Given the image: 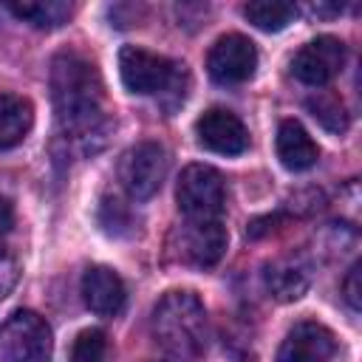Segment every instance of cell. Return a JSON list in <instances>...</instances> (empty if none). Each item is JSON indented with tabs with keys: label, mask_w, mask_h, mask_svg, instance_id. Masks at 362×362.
<instances>
[{
	"label": "cell",
	"mask_w": 362,
	"mask_h": 362,
	"mask_svg": "<svg viewBox=\"0 0 362 362\" xmlns=\"http://www.w3.org/2000/svg\"><path fill=\"white\" fill-rule=\"evenodd\" d=\"M305 105H308L311 116H314L325 130H331V133H342V130L348 127L345 105H342V99H337L334 93H317V96H311Z\"/></svg>",
	"instance_id": "obj_18"
},
{
	"label": "cell",
	"mask_w": 362,
	"mask_h": 362,
	"mask_svg": "<svg viewBox=\"0 0 362 362\" xmlns=\"http://www.w3.org/2000/svg\"><path fill=\"white\" fill-rule=\"evenodd\" d=\"M34 124V107L17 93H0V150L17 147Z\"/></svg>",
	"instance_id": "obj_15"
},
{
	"label": "cell",
	"mask_w": 362,
	"mask_h": 362,
	"mask_svg": "<svg viewBox=\"0 0 362 362\" xmlns=\"http://www.w3.org/2000/svg\"><path fill=\"white\" fill-rule=\"evenodd\" d=\"M11 226H14V206H11V201L0 198V243L6 240V235L11 232Z\"/></svg>",
	"instance_id": "obj_21"
},
{
	"label": "cell",
	"mask_w": 362,
	"mask_h": 362,
	"mask_svg": "<svg viewBox=\"0 0 362 362\" xmlns=\"http://www.w3.org/2000/svg\"><path fill=\"white\" fill-rule=\"evenodd\" d=\"M175 201L187 221H221V212L226 209L223 175L209 164L184 167L175 187Z\"/></svg>",
	"instance_id": "obj_3"
},
{
	"label": "cell",
	"mask_w": 362,
	"mask_h": 362,
	"mask_svg": "<svg viewBox=\"0 0 362 362\" xmlns=\"http://www.w3.org/2000/svg\"><path fill=\"white\" fill-rule=\"evenodd\" d=\"M274 147H277V158L286 170H308L317 164L320 158V147L317 141L308 136V130L297 122V119H286L280 122L277 127V139H274Z\"/></svg>",
	"instance_id": "obj_13"
},
{
	"label": "cell",
	"mask_w": 362,
	"mask_h": 362,
	"mask_svg": "<svg viewBox=\"0 0 362 362\" xmlns=\"http://www.w3.org/2000/svg\"><path fill=\"white\" fill-rule=\"evenodd\" d=\"M334 354H337V337L331 334V328L305 320L286 334L277 351V362H331Z\"/></svg>",
	"instance_id": "obj_11"
},
{
	"label": "cell",
	"mask_w": 362,
	"mask_h": 362,
	"mask_svg": "<svg viewBox=\"0 0 362 362\" xmlns=\"http://www.w3.org/2000/svg\"><path fill=\"white\" fill-rule=\"evenodd\" d=\"M0 297H3V288H0Z\"/></svg>",
	"instance_id": "obj_22"
},
{
	"label": "cell",
	"mask_w": 362,
	"mask_h": 362,
	"mask_svg": "<svg viewBox=\"0 0 362 362\" xmlns=\"http://www.w3.org/2000/svg\"><path fill=\"white\" fill-rule=\"evenodd\" d=\"M167 178V153L158 141H139L119 161V181L133 201L153 198Z\"/></svg>",
	"instance_id": "obj_6"
},
{
	"label": "cell",
	"mask_w": 362,
	"mask_h": 362,
	"mask_svg": "<svg viewBox=\"0 0 362 362\" xmlns=\"http://www.w3.org/2000/svg\"><path fill=\"white\" fill-rule=\"evenodd\" d=\"M243 17L260 31H283L297 17V6L283 0H257L243 6Z\"/></svg>",
	"instance_id": "obj_17"
},
{
	"label": "cell",
	"mask_w": 362,
	"mask_h": 362,
	"mask_svg": "<svg viewBox=\"0 0 362 362\" xmlns=\"http://www.w3.org/2000/svg\"><path fill=\"white\" fill-rule=\"evenodd\" d=\"M51 102L57 122L76 139L99 136L105 127V85L96 65L74 51L51 62Z\"/></svg>",
	"instance_id": "obj_1"
},
{
	"label": "cell",
	"mask_w": 362,
	"mask_h": 362,
	"mask_svg": "<svg viewBox=\"0 0 362 362\" xmlns=\"http://www.w3.org/2000/svg\"><path fill=\"white\" fill-rule=\"evenodd\" d=\"M175 238L181 260L192 266H215L226 252V229L221 221H184Z\"/></svg>",
	"instance_id": "obj_10"
},
{
	"label": "cell",
	"mask_w": 362,
	"mask_h": 362,
	"mask_svg": "<svg viewBox=\"0 0 362 362\" xmlns=\"http://www.w3.org/2000/svg\"><path fill=\"white\" fill-rule=\"evenodd\" d=\"M6 8H8L14 17L31 23L34 28H59V25L68 23V17H71V6L62 3V0H45V3H42V0H40V3H6Z\"/></svg>",
	"instance_id": "obj_16"
},
{
	"label": "cell",
	"mask_w": 362,
	"mask_h": 362,
	"mask_svg": "<svg viewBox=\"0 0 362 362\" xmlns=\"http://www.w3.org/2000/svg\"><path fill=\"white\" fill-rule=\"evenodd\" d=\"M345 65V42L331 37V34H322L311 42H305L294 59H291V74L303 82V85H311V88H320V85H328Z\"/></svg>",
	"instance_id": "obj_8"
},
{
	"label": "cell",
	"mask_w": 362,
	"mask_h": 362,
	"mask_svg": "<svg viewBox=\"0 0 362 362\" xmlns=\"http://www.w3.org/2000/svg\"><path fill=\"white\" fill-rule=\"evenodd\" d=\"M0 354L6 362H51L54 339L48 322L37 311H14L0 325Z\"/></svg>",
	"instance_id": "obj_5"
},
{
	"label": "cell",
	"mask_w": 362,
	"mask_h": 362,
	"mask_svg": "<svg viewBox=\"0 0 362 362\" xmlns=\"http://www.w3.org/2000/svg\"><path fill=\"white\" fill-rule=\"evenodd\" d=\"M257 48L243 34H223L206 54V71L221 85H240L255 76Z\"/></svg>",
	"instance_id": "obj_7"
},
{
	"label": "cell",
	"mask_w": 362,
	"mask_h": 362,
	"mask_svg": "<svg viewBox=\"0 0 362 362\" xmlns=\"http://www.w3.org/2000/svg\"><path fill=\"white\" fill-rule=\"evenodd\" d=\"M359 263H354L351 266V272H348V277H345V300H348V305L354 308V311H359Z\"/></svg>",
	"instance_id": "obj_20"
},
{
	"label": "cell",
	"mask_w": 362,
	"mask_h": 362,
	"mask_svg": "<svg viewBox=\"0 0 362 362\" xmlns=\"http://www.w3.org/2000/svg\"><path fill=\"white\" fill-rule=\"evenodd\" d=\"M119 74H122L124 88L139 96L167 93L170 88L178 85L181 76H187L184 65H178L161 54L144 51L139 45H124L119 51Z\"/></svg>",
	"instance_id": "obj_4"
},
{
	"label": "cell",
	"mask_w": 362,
	"mask_h": 362,
	"mask_svg": "<svg viewBox=\"0 0 362 362\" xmlns=\"http://www.w3.org/2000/svg\"><path fill=\"white\" fill-rule=\"evenodd\" d=\"M107 354V337L99 328H85L76 334L71 348V362H102Z\"/></svg>",
	"instance_id": "obj_19"
},
{
	"label": "cell",
	"mask_w": 362,
	"mask_h": 362,
	"mask_svg": "<svg viewBox=\"0 0 362 362\" xmlns=\"http://www.w3.org/2000/svg\"><path fill=\"white\" fill-rule=\"evenodd\" d=\"M150 328L173 362H195L206 348V311L192 291H167L153 308Z\"/></svg>",
	"instance_id": "obj_2"
},
{
	"label": "cell",
	"mask_w": 362,
	"mask_h": 362,
	"mask_svg": "<svg viewBox=\"0 0 362 362\" xmlns=\"http://www.w3.org/2000/svg\"><path fill=\"white\" fill-rule=\"evenodd\" d=\"M263 280H266V288L274 300L291 303V300H300L305 294V288L311 283V274H308V266L300 257H280V260L266 266Z\"/></svg>",
	"instance_id": "obj_14"
},
{
	"label": "cell",
	"mask_w": 362,
	"mask_h": 362,
	"mask_svg": "<svg viewBox=\"0 0 362 362\" xmlns=\"http://www.w3.org/2000/svg\"><path fill=\"white\" fill-rule=\"evenodd\" d=\"M198 144L218 156H240L249 147L246 124L226 107H209L195 122Z\"/></svg>",
	"instance_id": "obj_9"
},
{
	"label": "cell",
	"mask_w": 362,
	"mask_h": 362,
	"mask_svg": "<svg viewBox=\"0 0 362 362\" xmlns=\"http://www.w3.org/2000/svg\"><path fill=\"white\" fill-rule=\"evenodd\" d=\"M82 300L99 317H113L124 308L127 288L124 280L110 266H90L82 274Z\"/></svg>",
	"instance_id": "obj_12"
}]
</instances>
